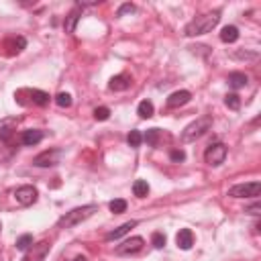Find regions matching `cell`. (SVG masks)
Here are the masks:
<instances>
[{
    "label": "cell",
    "mask_w": 261,
    "mask_h": 261,
    "mask_svg": "<svg viewBox=\"0 0 261 261\" xmlns=\"http://www.w3.org/2000/svg\"><path fill=\"white\" fill-rule=\"evenodd\" d=\"M59 157H61V151H59V149L43 151V153H39V155L33 159V165H37V167H51V165L59 163Z\"/></svg>",
    "instance_id": "9"
},
{
    "label": "cell",
    "mask_w": 261,
    "mask_h": 261,
    "mask_svg": "<svg viewBox=\"0 0 261 261\" xmlns=\"http://www.w3.org/2000/svg\"><path fill=\"white\" fill-rule=\"evenodd\" d=\"M0 230H2V224H0Z\"/></svg>",
    "instance_id": "36"
},
{
    "label": "cell",
    "mask_w": 261,
    "mask_h": 261,
    "mask_svg": "<svg viewBox=\"0 0 261 261\" xmlns=\"http://www.w3.org/2000/svg\"><path fill=\"white\" fill-rule=\"evenodd\" d=\"M130 12H135V4H130V2H126V4H122L120 8H118V16H124V14H130Z\"/></svg>",
    "instance_id": "30"
},
{
    "label": "cell",
    "mask_w": 261,
    "mask_h": 261,
    "mask_svg": "<svg viewBox=\"0 0 261 261\" xmlns=\"http://www.w3.org/2000/svg\"><path fill=\"white\" fill-rule=\"evenodd\" d=\"M190 98H192V94H190L188 90H177V92H173V94L167 98V106H169V108H179V106L188 104Z\"/></svg>",
    "instance_id": "12"
},
{
    "label": "cell",
    "mask_w": 261,
    "mask_h": 261,
    "mask_svg": "<svg viewBox=\"0 0 261 261\" xmlns=\"http://www.w3.org/2000/svg\"><path fill=\"white\" fill-rule=\"evenodd\" d=\"M43 137H45V133H43V130H39V128H29V130H24V133H22V145L33 147V145L41 143V141H43Z\"/></svg>",
    "instance_id": "14"
},
{
    "label": "cell",
    "mask_w": 261,
    "mask_h": 261,
    "mask_svg": "<svg viewBox=\"0 0 261 261\" xmlns=\"http://www.w3.org/2000/svg\"><path fill=\"white\" fill-rule=\"evenodd\" d=\"M108 208H110L112 214H122V212L126 210V202L120 200V198H116V200H112V202L108 204Z\"/></svg>",
    "instance_id": "24"
},
{
    "label": "cell",
    "mask_w": 261,
    "mask_h": 261,
    "mask_svg": "<svg viewBox=\"0 0 261 261\" xmlns=\"http://www.w3.org/2000/svg\"><path fill=\"white\" fill-rule=\"evenodd\" d=\"M153 112H155V108H153V102H151V100H143V102H139V106H137V114H139L141 118H151Z\"/></svg>",
    "instance_id": "20"
},
{
    "label": "cell",
    "mask_w": 261,
    "mask_h": 261,
    "mask_svg": "<svg viewBox=\"0 0 261 261\" xmlns=\"http://www.w3.org/2000/svg\"><path fill=\"white\" fill-rule=\"evenodd\" d=\"M16 122H18V118H14V116H10V118H2V120H0V141H8V139L14 135V130H16Z\"/></svg>",
    "instance_id": "11"
},
{
    "label": "cell",
    "mask_w": 261,
    "mask_h": 261,
    "mask_svg": "<svg viewBox=\"0 0 261 261\" xmlns=\"http://www.w3.org/2000/svg\"><path fill=\"white\" fill-rule=\"evenodd\" d=\"M261 192V184L259 181H249V184H237L228 190V196L232 198H257Z\"/></svg>",
    "instance_id": "5"
},
{
    "label": "cell",
    "mask_w": 261,
    "mask_h": 261,
    "mask_svg": "<svg viewBox=\"0 0 261 261\" xmlns=\"http://www.w3.org/2000/svg\"><path fill=\"white\" fill-rule=\"evenodd\" d=\"M220 20V10H212V12H206V14H200L196 16L194 20H190L186 27H184V35L186 37H198V35H206L210 33Z\"/></svg>",
    "instance_id": "1"
},
{
    "label": "cell",
    "mask_w": 261,
    "mask_h": 261,
    "mask_svg": "<svg viewBox=\"0 0 261 261\" xmlns=\"http://www.w3.org/2000/svg\"><path fill=\"white\" fill-rule=\"evenodd\" d=\"M137 226V220H128V222H124V224H120L118 228H114V230H110L108 234H106V241H116V239H120V237H124L130 228H135Z\"/></svg>",
    "instance_id": "15"
},
{
    "label": "cell",
    "mask_w": 261,
    "mask_h": 261,
    "mask_svg": "<svg viewBox=\"0 0 261 261\" xmlns=\"http://www.w3.org/2000/svg\"><path fill=\"white\" fill-rule=\"evenodd\" d=\"M169 157H171V161L179 163V161H184V159H186V153H184L181 149H173V151L169 153Z\"/></svg>",
    "instance_id": "31"
},
{
    "label": "cell",
    "mask_w": 261,
    "mask_h": 261,
    "mask_svg": "<svg viewBox=\"0 0 261 261\" xmlns=\"http://www.w3.org/2000/svg\"><path fill=\"white\" fill-rule=\"evenodd\" d=\"M151 243H153V247H155V249H161V247H165V234H163V232H153V237H151Z\"/></svg>",
    "instance_id": "28"
},
{
    "label": "cell",
    "mask_w": 261,
    "mask_h": 261,
    "mask_svg": "<svg viewBox=\"0 0 261 261\" xmlns=\"http://www.w3.org/2000/svg\"><path fill=\"white\" fill-rule=\"evenodd\" d=\"M80 16H82L80 8H73V10L65 16V20H63V29H65V33H73V31H75V24H77Z\"/></svg>",
    "instance_id": "16"
},
{
    "label": "cell",
    "mask_w": 261,
    "mask_h": 261,
    "mask_svg": "<svg viewBox=\"0 0 261 261\" xmlns=\"http://www.w3.org/2000/svg\"><path fill=\"white\" fill-rule=\"evenodd\" d=\"M210 126H212V116H210V114H204V116L196 118L194 122H190V124L181 130V141H184V143H192V141L200 139L206 130H210Z\"/></svg>",
    "instance_id": "3"
},
{
    "label": "cell",
    "mask_w": 261,
    "mask_h": 261,
    "mask_svg": "<svg viewBox=\"0 0 261 261\" xmlns=\"http://www.w3.org/2000/svg\"><path fill=\"white\" fill-rule=\"evenodd\" d=\"M143 245H145L143 237H130V239H126L124 243H120L116 247V255H135L143 249Z\"/></svg>",
    "instance_id": "8"
},
{
    "label": "cell",
    "mask_w": 261,
    "mask_h": 261,
    "mask_svg": "<svg viewBox=\"0 0 261 261\" xmlns=\"http://www.w3.org/2000/svg\"><path fill=\"white\" fill-rule=\"evenodd\" d=\"M29 96H31V102L37 104V106H47L49 104V94L43 92V90H27Z\"/></svg>",
    "instance_id": "19"
},
{
    "label": "cell",
    "mask_w": 261,
    "mask_h": 261,
    "mask_svg": "<svg viewBox=\"0 0 261 261\" xmlns=\"http://www.w3.org/2000/svg\"><path fill=\"white\" fill-rule=\"evenodd\" d=\"M245 212H249V214H253V216H259V214H261V206H259V202H255L253 206H249Z\"/></svg>",
    "instance_id": "34"
},
{
    "label": "cell",
    "mask_w": 261,
    "mask_h": 261,
    "mask_svg": "<svg viewBox=\"0 0 261 261\" xmlns=\"http://www.w3.org/2000/svg\"><path fill=\"white\" fill-rule=\"evenodd\" d=\"M126 141H128V145H130V147H139V145H141V141H143V135H141L139 130H130V133H128V137H126Z\"/></svg>",
    "instance_id": "27"
},
{
    "label": "cell",
    "mask_w": 261,
    "mask_h": 261,
    "mask_svg": "<svg viewBox=\"0 0 261 261\" xmlns=\"http://www.w3.org/2000/svg\"><path fill=\"white\" fill-rule=\"evenodd\" d=\"M239 39V29L232 27V24H226L222 31H220V41L222 43H234Z\"/></svg>",
    "instance_id": "18"
},
{
    "label": "cell",
    "mask_w": 261,
    "mask_h": 261,
    "mask_svg": "<svg viewBox=\"0 0 261 261\" xmlns=\"http://www.w3.org/2000/svg\"><path fill=\"white\" fill-rule=\"evenodd\" d=\"M247 82H249V77H247L245 73H241V71H232V73H228V86L234 88V90L245 88Z\"/></svg>",
    "instance_id": "17"
},
{
    "label": "cell",
    "mask_w": 261,
    "mask_h": 261,
    "mask_svg": "<svg viewBox=\"0 0 261 261\" xmlns=\"http://www.w3.org/2000/svg\"><path fill=\"white\" fill-rule=\"evenodd\" d=\"M96 210H98V206H96V204H86V206L73 208V210L65 212V214L57 220V226H59V228H71V226H75V224L84 222L86 218H90Z\"/></svg>",
    "instance_id": "2"
},
{
    "label": "cell",
    "mask_w": 261,
    "mask_h": 261,
    "mask_svg": "<svg viewBox=\"0 0 261 261\" xmlns=\"http://www.w3.org/2000/svg\"><path fill=\"white\" fill-rule=\"evenodd\" d=\"M130 84H133V77H130L128 73H118V75H114V77L108 82V88L114 90V92H124V90L130 88Z\"/></svg>",
    "instance_id": "10"
},
{
    "label": "cell",
    "mask_w": 261,
    "mask_h": 261,
    "mask_svg": "<svg viewBox=\"0 0 261 261\" xmlns=\"http://www.w3.org/2000/svg\"><path fill=\"white\" fill-rule=\"evenodd\" d=\"M159 135H161V130H159V128H149V130L143 135V139L147 141V145L157 147V143H159Z\"/></svg>",
    "instance_id": "22"
},
{
    "label": "cell",
    "mask_w": 261,
    "mask_h": 261,
    "mask_svg": "<svg viewBox=\"0 0 261 261\" xmlns=\"http://www.w3.org/2000/svg\"><path fill=\"white\" fill-rule=\"evenodd\" d=\"M49 249H51V245H49L47 241H41V243H37V245H31V247L27 249V255L22 257V261H43V259L47 257Z\"/></svg>",
    "instance_id": "7"
},
{
    "label": "cell",
    "mask_w": 261,
    "mask_h": 261,
    "mask_svg": "<svg viewBox=\"0 0 261 261\" xmlns=\"http://www.w3.org/2000/svg\"><path fill=\"white\" fill-rule=\"evenodd\" d=\"M12 47H14V51L18 53V51H22L24 47H27V41H24V37H16L14 41H12Z\"/></svg>",
    "instance_id": "32"
},
{
    "label": "cell",
    "mask_w": 261,
    "mask_h": 261,
    "mask_svg": "<svg viewBox=\"0 0 261 261\" xmlns=\"http://www.w3.org/2000/svg\"><path fill=\"white\" fill-rule=\"evenodd\" d=\"M226 159V145L224 143H212L208 145V149L204 151V161L212 167H218L222 165Z\"/></svg>",
    "instance_id": "4"
},
{
    "label": "cell",
    "mask_w": 261,
    "mask_h": 261,
    "mask_svg": "<svg viewBox=\"0 0 261 261\" xmlns=\"http://www.w3.org/2000/svg\"><path fill=\"white\" fill-rule=\"evenodd\" d=\"M175 243H177V247L184 249V251L192 249V245H194V234H192V230H190V228H181V230L175 234Z\"/></svg>",
    "instance_id": "13"
},
{
    "label": "cell",
    "mask_w": 261,
    "mask_h": 261,
    "mask_svg": "<svg viewBox=\"0 0 261 261\" xmlns=\"http://www.w3.org/2000/svg\"><path fill=\"white\" fill-rule=\"evenodd\" d=\"M224 104L230 108V110H239L241 108V98L237 94H226L224 96Z\"/></svg>",
    "instance_id": "25"
},
{
    "label": "cell",
    "mask_w": 261,
    "mask_h": 261,
    "mask_svg": "<svg viewBox=\"0 0 261 261\" xmlns=\"http://www.w3.org/2000/svg\"><path fill=\"white\" fill-rule=\"evenodd\" d=\"M73 261H88V259H86V257H82V255H80V257H75V259H73Z\"/></svg>",
    "instance_id": "35"
},
{
    "label": "cell",
    "mask_w": 261,
    "mask_h": 261,
    "mask_svg": "<svg viewBox=\"0 0 261 261\" xmlns=\"http://www.w3.org/2000/svg\"><path fill=\"white\" fill-rule=\"evenodd\" d=\"M55 104H57L59 108H69V106H71V96H69L67 92H59V94L55 96Z\"/></svg>",
    "instance_id": "23"
},
{
    "label": "cell",
    "mask_w": 261,
    "mask_h": 261,
    "mask_svg": "<svg viewBox=\"0 0 261 261\" xmlns=\"http://www.w3.org/2000/svg\"><path fill=\"white\" fill-rule=\"evenodd\" d=\"M14 198H16V202H18L20 206H31V204L37 202L39 192H37V188H33V186H20V188H16Z\"/></svg>",
    "instance_id": "6"
},
{
    "label": "cell",
    "mask_w": 261,
    "mask_h": 261,
    "mask_svg": "<svg viewBox=\"0 0 261 261\" xmlns=\"http://www.w3.org/2000/svg\"><path fill=\"white\" fill-rule=\"evenodd\" d=\"M234 57L237 59H257V53L253 51V53H247V51H237L234 53Z\"/></svg>",
    "instance_id": "33"
},
{
    "label": "cell",
    "mask_w": 261,
    "mask_h": 261,
    "mask_svg": "<svg viewBox=\"0 0 261 261\" xmlns=\"http://www.w3.org/2000/svg\"><path fill=\"white\" fill-rule=\"evenodd\" d=\"M133 194H135L137 198H145V196L149 194V184H147L145 179H137V181L133 184Z\"/></svg>",
    "instance_id": "21"
},
{
    "label": "cell",
    "mask_w": 261,
    "mask_h": 261,
    "mask_svg": "<svg viewBox=\"0 0 261 261\" xmlns=\"http://www.w3.org/2000/svg\"><path fill=\"white\" fill-rule=\"evenodd\" d=\"M31 245H33V234H22V237L16 239V249L18 251H27Z\"/></svg>",
    "instance_id": "26"
},
{
    "label": "cell",
    "mask_w": 261,
    "mask_h": 261,
    "mask_svg": "<svg viewBox=\"0 0 261 261\" xmlns=\"http://www.w3.org/2000/svg\"><path fill=\"white\" fill-rule=\"evenodd\" d=\"M108 116H110V110L106 106H100V108L94 110V118L96 120H108Z\"/></svg>",
    "instance_id": "29"
}]
</instances>
